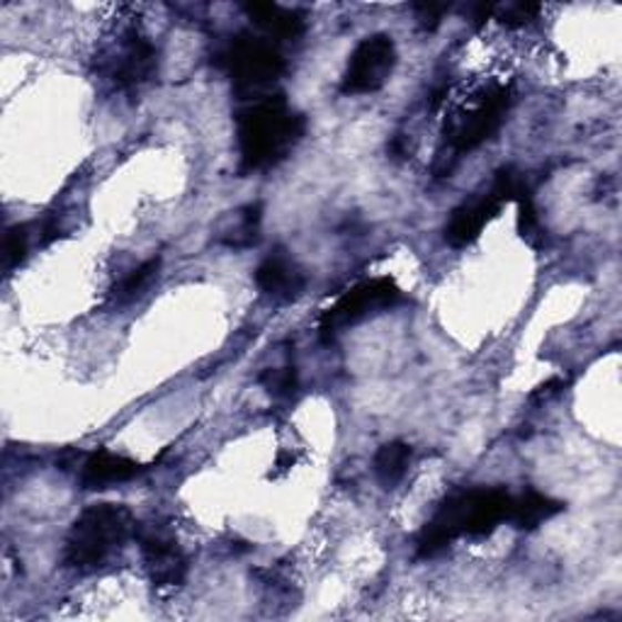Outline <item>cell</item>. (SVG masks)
Returning <instances> with one entry per match:
<instances>
[{"instance_id":"obj_11","label":"cell","mask_w":622,"mask_h":622,"mask_svg":"<svg viewBox=\"0 0 622 622\" xmlns=\"http://www.w3.org/2000/svg\"><path fill=\"white\" fill-rule=\"evenodd\" d=\"M142 469L144 467L130 460V457L98 450L83 462L81 485L85 489H105L110 485H122V481L134 479L136 475H142Z\"/></svg>"},{"instance_id":"obj_16","label":"cell","mask_w":622,"mask_h":622,"mask_svg":"<svg viewBox=\"0 0 622 622\" xmlns=\"http://www.w3.org/2000/svg\"><path fill=\"white\" fill-rule=\"evenodd\" d=\"M261 226V205H248L228 214L220 226V241L228 248H246L256 244Z\"/></svg>"},{"instance_id":"obj_5","label":"cell","mask_w":622,"mask_h":622,"mask_svg":"<svg viewBox=\"0 0 622 622\" xmlns=\"http://www.w3.org/2000/svg\"><path fill=\"white\" fill-rule=\"evenodd\" d=\"M397 67V47L389 34H373L363 40L348 59L340 91L346 95H367L385 88Z\"/></svg>"},{"instance_id":"obj_4","label":"cell","mask_w":622,"mask_h":622,"mask_svg":"<svg viewBox=\"0 0 622 622\" xmlns=\"http://www.w3.org/2000/svg\"><path fill=\"white\" fill-rule=\"evenodd\" d=\"M220 63L232 75L241 98H268V88L285 73V59L273 42L261 37L238 34L222 52Z\"/></svg>"},{"instance_id":"obj_10","label":"cell","mask_w":622,"mask_h":622,"mask_svg":"<svg viewBox=\"0 0 622 622\" xmlns=\"http://www.w3.org/2000/svg\"><path fill=\"white\" fill-rule=\"evenodd\" d=\"M499 210H501V202L491 193L479 200L465 202L462 207H457L452 212V217L446 226V241L452 248H465L469 244H475L479 234L485 232V226L497 217Z\"/></svg>"},{"instance_id":"obj_7","label":"cell","mask_w":622,"mask_h":622,"mask_svg":"<svg viewBox=\"0 0 622 622\" xmlns=\"http://www.w3.org/2000/svg\"><path fill=\"white\" fill-rule=\"evenodd\" d=\"M511 105L509 88L497 85L479 98V103L465 118L455 122L450 132V146L455 154H469L497 134Z\"/></svg>"},{"instance_id":"obj_15","label":"cell","mask_w":622,"mask_h":622,"mask_svg":"<svg viewBox=\"0 0 622 622\" xmlns=\"http://www.w3.org/2000/svg\"><path fill=\"white\" fill-rule=\"evenodd\" d=\"M409 462H411V448L406 446L404 440L385 442V446L375 452V460H373V469L379 487L395 489L406 477V472H409Z\"/></svg>"},{"instance_id":"obj_23","label":"cell","mask_w":622,"mask_h":622,"mask_svg":"<svg viewBox=\"0 0 622 622\" xmlns=\"http://www.w3.org/2000/svg\"><path fill=\"white\" fill-rule=\"evenodd\" d=\"M564 385H567V383H564L562 377H552V379H548V383H544V385H540L536 391H532L530 399H536V401L550 399V397H554L557 391H560Z\"/></svg>"},{"instance_id":"obj_1","label":"cell","mask_w":622,"mask_h":622,"mask_svg":"<svg viewBox=\"0 0 622 622\" xmlns=\"http://www.w3.org/2000/svg\"><path fill=\"white\" fill-rule=\"evenodd\" d=\"M511 503L513 497L503 489H467L450 493L418 536V557L421 560L436 557L462 536H491L503 520H509Z\"/></svg>"},{"instance_id":"obj_20","label":"cell","mask_w":622,"mask_h":622,"mask_svg":"<svg viewBox=\"0 0 622 622\" xmlns=\"http://www.w3.org/2000/svg\"><path fill=\"white\" fill-rule=\"evenodd\" d=\"M28 226H10L6 234V251H3V261H6V271L10 273L12 268L24 261V253H28Z\"/></svg>"},{"instance_id":"obj_3","label":"cell","mask_w":622,"mask_h":622,"mask_svg":"<svg viewBox=\"0 0 622 622\" xmlns=\"http://www.w3.org/2000/svg\"><path fill=\"white\" fill-rule=\"evenodd\" d=\"M136 532L132 511L122 503H95L73 520L63 550V564L75 571L103 567Z\"/></svg>"},{"instance_id":"obj_21","label":"cell","mask_w":622,"mask_h":622,"mask_svg":"<svg viewBox=\"0 0 622 622\" xmlns=\"http://www.w3.org/2000/svg\"><path fill=\"white\" fill-rule=\"evenodd\" d=\"M493 12H499V20L506 24V28H523V24H528L530 20H536V16L540 12V6H536V3H506Z\"/></svg>"},{"instance_id":"obj_22","label":"cell","mask_w":622,"mask_h":622,"mask_svg":"<svg viewBox=\"0 0 622 622\" xmlns=\"http://www.w3.org/2000/svg\"><path fill=\"white\" fill-rule=\"evenodd\" d=\"M448 10H450L448 3H430V0H426V3H414V12L416 18L421 20L424 30H436L442 18L448 16Z\"/></svg>"},{"instance_id":"obj_2","label":"cell","mask_w":622,"mask_h":622,"mask_svg":"<svg viewBox=\"0 0 622 622\" xmlns=\"http://www.w3.org/2000/svg\"><path fill=\"white\" fill-rule=\"evenodd\" d=\"M307 130L302 114L292 112L285 95H268L238 114V149L246 171H263L281 163Z\"/></svg>"},{"instance_id":"obj_12","label":"cell","mask_w":622,"mask_h":622,"mask_svg":"<svg viewBox=\"0 0 622 622\" xmlns=\"http://www.w3.org/2000/svg\"><path fill=\"white\" fill-rule=\"evenodd\" d=\"M156 69V49L144 37L130 34V42L124 47L120 69L114 73V81L122 88H136L151 79Z\"/></svg>"},{"instance_id":"obj_13","label":"cell","mask_w":622,"mask_h":622,"mask_svg":"<svg viewBox=\"0 0 622 622\" xmlns=\"http://www.w3.org/2000/svg\"><path fill=\"white\" fill-rule=\"evenodd\" d=\"M248 18L277 40H295L304 32V16L297 10H287L275 3H251L246 6Z\"/></svg>"},{"instance_id":"obj_6","label":"cell","mask_w":622,"mask_h":622,"mask_svg":"<svg viewBox=\"0 0 622 622\" xmlns=\"http://www.w3.org/2000/svg\"><path fill=\"white\" fill-rule=\"evenodd\" d=\"M399 299H401V289L397 287L395 281H389V277H375V281L355 285L334 304V307H328L322 314L319 328L324 340L334 338L340 328L365 319L367 314L395 307Z\"/></svg>"},{"instance_id":"obj_8","label":"cell","mask_w":622,"mask_h":622,"mask_svg":"<svg viewBox=\"0 0 622 622\" xmlns=\"http://www.w3.org/2000/svg\"><path fill=\"white\" fill-rule=\"evenodd\" d=\"M134 538L142 548L151 583L159 589L181 587L187 574V557L171 532L161 526H144L136 528Z\"/></svg>"},{"instance_id":"obj_14","label":"cell","mask_w":622,"mask_h":622,"mask_svg":"<svg viewBox=\"0 0 622 622\" xmlns=\"http://www.w3.org/2000/svg\"><path fill=\"white\" fill-rule=\"evenodd\" d=\"M562 509H564V506L560 501L544 497V493L526 491L523 497L513 499L509 520L513 523V528H518V530H536L538 526L544 523V520L554 518Z\"/></svg>"},{"instance_id":"obj_19","label":"cell","mask_w":622,"mask_h":622,"mask_svg":"<svg viewBox=\"0 0 622 622\" xmlns=\"http://www.w3.org/2000/svg\"><path fill=\"white\" fill-rule=\"evenodd\" d=\"M159 265H161V261L159 258H151V261H146L144 265H139L136 271H132L130 275L124 277V281L120 283V289H114V297H118L120 302H126V299H132L139 289H142L151 277L156 275V271H159Z\"/></svg>"},{"instance_id":"obj_18","label":"cell","mask_w":622,"mask_h":622,"mask_svg":"<svg viewBox=\"0 0 622 622\" xmlns=\"http://www.w3.org/2000/svg\"><path fill=\"white\" fill-rule=\"evenodd\" d=\"M518 232L523 236L530 246H540L542 241V226L538 220V210L536 202H532V195H523L518 202Z\"/></svg>"},{"instance_id":"obj_9","label":"cell","mask_w":622,"mask_h":622,"mask_svg":"<svg viewBox=\"0 0 622 622\" xmlns=\"http://www.w3.org/2000/svg\"><path fill=\"white\" fill-rule=\"evenodd\" d=\"M256 285L268 299L285 304L302 295L307 281H304V273L297 268L295 261L285 256L283 251H275L258 265Z\"/></svg>"},{"instance_id":"obj_17","label":"cell","mask_w":622,"mask_h":622,"mask_svg":"<svg viewBox=\"0 0 622 622\" xmlns=\"http://www.w3.org/2000/svg\"><path fill=\"white\" fill-rule=\"evenodd\" d=\"M261 387L268 391V395L277 401H283V399H292L297 395V387H299V379H297V370L292 365H285V367H268L261 375Z\"/></svg>"}]
</instances>
